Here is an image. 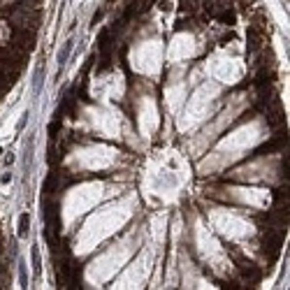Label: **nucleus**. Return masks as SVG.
Instances as JSON below:
<instances>
[{"instance_id":"nucleus-5","label":"nucleus","mask_w":290,"mask_h":290,"mask_svg":"<svg viewBox=\"0 0 290 290\" xmlns=\"http://www.w3.org/2000/svg\"><path fill=\"white\" fill-rule=\"evenodd\" d=\"M235 262H237V272H239V276H241V281L249 283V286H258L260 279H262V272H260L258 265L251 262V260H246L244 256L237 258Z\"/></svg>"},{"instance_id":"nucleus-10","label":"nucleus","mask_w":290,"mask_h":290,"mask_svg":"<svg viewBox=\"0 0 290 290\" xmlns=\"http://www.w3.org/2000/svg\"><path fill=\"white\" fill-rule=\"evenodd\" d=\"M12 86H14V79H12V77H7V74L0 70V95H5L12 88Z\"/></svg>"},{"instance_id":"nucleus-11","label":"nucleus","mask_w":290,"mask_h":290,"mask_svg":"<svg viewBox=\"0 0 290 290\" xmlns=\"http://www.w3.org/2000/svg\"><path fill=\"white\" fill-rule=\"evenodd\" d=\"M28 225H31V218H28V214H21L19 216V237H26L28 235Z\"/></svg>"},{"instance_id":"nucleus-16","label":"nucleus","mask_w":290,"mask_h":290,"mask_svg":"<svg viewBox=\"0 0 290 290\" xmlns=\"http://www.w3.org/2000/svg\"><path fill=\"white\" fill-rule=\"evenodd\" d=\"M42 0H23V5H28V7H37Z\"/></svg>"},{"instance_id":"nucleus-8","label":"nucleus","mask_w":290,"mask_h":290,"mask_svg":"<svg viewBox=\"0 0 290 290\" xmlns=\"http://www.w3.org/2000/svg\"><path fill=\"white\" fill-rule=\"evenodd\" d=\"M112 65H114V63H112V49H109V51H100V63L95 65V72H98V74L109 72V70H112Z\"/></svg>"},{"instance_id":"nucleus-3","label":"nucleus","mask_w":290,"mask_h":290,"mask_svg":"<svg viewBox=\"0 0 290 290\" xmlns=\"http://www.w3.org/2000/svg\"><path fill=\"white\" fill-rule=\"evenodd\" d=\"M10 26L12 28L37 31V26H40V10L37 7H28V5H14L10 10Z\"/></svg>"},{"instance_id":"nucleus-12","label":"nucleus","mask_w":290,"mask_h":290,"mask_svg":"<svg viewBox=\"0 0 290 290\" xmlns=\"http://www.w3.org/2000/svg\"><path fill=\"white\" fill-rule=\"evenodd\" d=\"M104 14H107V7H100V10H95V14H93V19H91V26H98V23H100V21L104 19Z\"/></svg>"},{"instance_id":"nucleus-7","label":"nucleus","mask_w":290,"mask_h":290,"mask_svg":"<svg viewBox=\"0 0 290 290\" xmlns=\"http://www.w3.org/2000/svg\"><path fill=\"white\" fill-rule=\"evenodd\" d=\"M114 31L112 28H102V33L98 35V51H109L114 44Z\"/></svg>"},{"instance_id":"nucleus-1","label":"nucleus","mask_w":290,"mask_h":290,"mask_svg":"<svg viewBox=\"0 0 290 290\" xmlns=\"http://www.w3.org/2000/svg\"><path fill=\"white\" fill-rule=\"evenodd\" d=\"M26 58H28V53L14 49L12 44L0 47V70L7 74V77H12L14 82L19 79L21 70H23V65H26Z\"/></svg>"},{"instance_id":"nucleus-17","label":"nucleus","mask_w":290,"mask_h":290,"mask_svg":"<svg viewBox=\"0 0 290 290\" xmlns=\"http://www.w3.org/2000/svg\"><path fill=\"white\" fill-rule=\"evenodd\" d=\"M116 0H107V2H104V7H109V5H114Z\"/></svg>"},{"instance_id":"nucleus-13","label":"nucleus","mask_w":290,"mask_h":290,"mask_svg":"<svg viewBox=\"0 0 290 290\" xmlns=\"http://www.w3.org/2000/svg\"><path fill=\"white\" fill-rule=\"evenodd\" d=\"M33 265H35V274H40V251H33Z\"/></svg>"},{"instance_id":"nucleus-18","label":"nucleus","mask_w":290,"mask_h":290,"mask_svg":"<svg viewBox=\"0 0 290 290\" xmlns=\"http://www.w3.org/2000/svg\"><path fill=\"white\" fill-rule=\"evenodd\" d=\"M0 154H2V151H0Z\"/></svg>"},{"instance_id":"nucleus-19","label":"nucleus","mask_w":290,"mask_h":290,"mask_svg":"<svg viewBox=\"0 0 290 290\" xmlns=\"http://www.w3.org/2000/svg\"><path fill=\"white\" fill-rule=\"evenodd\" d=\"M0 98H2V95H0Z\"/></svg>"},{"instance_id":"nucleus-6","label":"nucleus","mask_w":290,"mask_h":290,"mask_svg":"<svg viewBox=\"0 0 290 290\" xmlns=\"http://www.w3.org/2000/svg\"><path fill=\"white\" fill-rule=\"evenodd\" d=\"M265 37H267L265 26H260V23L249 26V31H246V47H249V53H258L260 49L265 47Z\"/></svg>"},{"instance_id":"nucleus-14","label":"nucleus","mask_w":290,"mask_h":290,"mask_svg":"<svg viewBox=\"0 0 290 290\" xmlns=\"http://www.w3.org/2000/svg\"><path fill=\"white\" fill-rule=\"evenodd\" d=\"M58 130H61V121H53V123L49 125V133H51V135H56Z\"/></svg>"},{"instance_id":"nucleus-4","label":"nucleus","mask_w":290,"mask_h":290,"mask_svg":"<svg viewBox=\"0 0 290 290\" xmlns=\"http://www.w3.org/2000/svg\"><path fill=\"white\" fill-rule=\"evenodd\" d=\"M10 44L23 53H31L33 49H35V31H28V28H12Z\"/></svg>"},{"instance_id":"nucleus-15","label":"nucleus","mask_w":290,"mask_h":290,"mask_svg":"<svg viewBox=\"0 0 290 290\" xmlns=\"http://www.w3.org/2000/svg\"><path fill=\"white\" fill-rule=\"evenodd\" d=\"M7 274V265H5V260H0V283H2V276Z\"/></svg>"},{"instance_id":"nucleus-9","label":"nucleus","mask_w":290,"mask_h":290,"mask_svg":"<svg viewBox=\"0 0 290 290\" xmlns=\"http://www.w3.org/2000/svg\"><path fill=\"white\" fill-rule=\"evenodd\" d=\"M56 188H58V174H56V172H51V174L47 176V181H44V188H42V193H44V197H51Z\"/></svg>"},{"instance_id":"nucleus-2","label":"nucleus","mask_w":290,"mask_h":290,"mask_svg":"<svg viewBox=\"0 0 290 290\" xmlns=\"http://www.w3.org/2000/svg\"><path fill=\"white\" fill-rule=\"evenodd\" d=\"M281 246H283V228H265L260 235V253L267 262H274L279 258Z\"/></svg>"}]
</instances>
